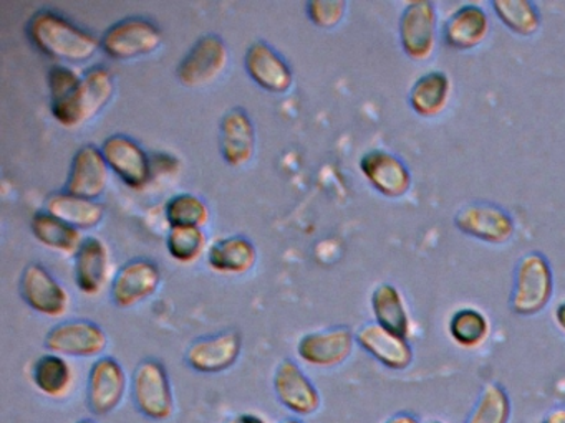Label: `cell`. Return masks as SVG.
Returning <instances> with one entry per match:
<instances>
[{
    "mask_svg": "<svg viewBox=\"0 0 565 423\" xmlns=\"http://www.w3.org/2000/svg\"><path fill=\"white\" fill-rule=\"evenodd\" d=\"M51 112L58 124L81 128L100 115L115 93V78L105 66H92L84 75L64 65H54L47 73Z\"/></svg>",
    "mask_w": 565,
    "mask_h": 423,
    "instance_id": "6da1fadb",
    "label": "cell"
},
{
    "mask_svg": "<svg viewBox=\"0 0 565 423\" xmlns=\"http://www.w3.org/2000/svg\"><path fill=\"white\" fill-rule=\"evenodd\" d=\"M32 45L52 59L85 63L102 48L100 39L88 30L75 25L67 17L54 10H39L25 26Z\"/></svg>",
    "mask_w": 565,
    "mask_h": 423,
    "instance_id": "7a4b0ae2",
    "label": "cell"
},
{
    "mask_svg": "<svg viewBox=\"0 0 565 423\" xmlns=\"http://www.w3.org/2000/svg\"><path fill=\"white\" fill-rule=\"evenodd\" d=\"M554 296V271L551 261L537 250L519 258L512 276L509 307L518 316L531 317L542 313Z\"/></svg>",
    "mask_w": 565,
    "mask_h": 423,
    "instance_id": "3957f363",
    "label": "cell"
},
{
    "mask_svg": "<svg viewBox=\"0 0 565 423\" xmlns=\"http://www.w3.org/2000/svg\"><path fill=\"white\" fill-rule=\"evenodd\" d=\"M131 400L145 419L167 422L174 413V393L167 367L157 359H145L134 370Z\"/></svg>",
    "mask_w": 565,
    "mask_h": 423,
    "instance_id": "277c9868",
    "label": "cell"
},
{
    "mask_svg": "<svg viewBox=\"0 0 565 423\" xmlns=\"http://www.w3.org/2000/svg\"><path fill=\"white\" fill-rule=\"evenodd\" d=\"M102 50L111 59L141 58L151 55L163 43V32L157 23L143 17H128L114 23L100 39Z\"/></svg>",
    "mask_w": 565,
    "mask_h": 423,
    "instance_id": "5b68a950",
    "label": "cell"
},
{
    "mask_svg": "<svg viewBox=\"0 0 565 423\" xmlns=\"http://www.w3.org/2000/svg\"><path fill=\"white\" fill-rule=\"evenodd\" d=\"M452 221L466 237L489 245L508 243L515 234L514 217L494 202H469L456 210Z\"/></svg>",
    "mask_w": 565,
    "mask_h": 423,
    "instance_id": "8992f818",
    "label": "cell"
},
{
    "mask_svg": "<svg viewBox=\"0 0 565 423\" xmlns=\"http://www.w3.org/2000/svg\"><path fill=\"white\" fill-rule=\"evenodd\" d=\"M399 45L415 62L433 55L438 39V10L428 0H413L405 6L398 22Z\"/></svg>",
    "mask_w": 565,
    "mask_h": 423,
    "instance_id": "52a82bcc",
    "label": "cell"
},
{
    "mask_svg": "<svg viewBox=\"0 0 565 423\" xmlns=\"http://www.w3.org/2000/svg\"><path fill=\"white\" fill-rule=\"evenodd\" d=\"M230 63V48L221 36H201L177 68L181 85L186 88H203L216 82Z\"/></svg>",
    "mask_w": 565,
    "mask_h": 423,
    "instance_id": "ba28073f",
    "label": "cell"
},
{
    "mask_svg": "<svg viewBox=\"0 0 565 423\" xmlns=\"http://www.w3.org/2000/svg\"><path fill=\"white\" fill-rule=\"evenodd\" d=\"M128 377L115 357H98L87 379V405L95 416L114 413L124 402Z\"/></svg>",
    "mask_w": 565,
    "mask_h": 423,
    "instance_id": "9c48e42d",
    "label": "cell"
},
{
    "mask_svg": "<svg viewBox=\"0 0 565 423\" xmlns=\"http://www.w3.org/2000/svg\"><path fill=\"white\" fill-rule=\"evenodd\" d=\"M107 346V333L88 319L65 321L52 327L45 336V347L62 357H98Z\"/></svg>",
    "mask_w": 565,
    "mask_h": 423,
    "instance_id": "30bf717a",
    "label": "cell"
},
{
    "mask_svg": "<svg viewBox=\"0 0 565 423\" xmlns=\"http://www.w3.org/2000/svg\"><path fill=\"white\" fill-rule=\"evenodd\" d=\"M105 161L111 172L135 191L147 187L153 177V161L135 139L114 134L102 144Z\"/></svg>",
    "mask_w": 565,
    "mask_h": 423,
    "instance_id": "8fae6325",
    "label": "cell"
},
{
    "mask_svg": "<svg viewBox=\"0 0 565 423\" xmlns=\"http://www.w3.org/2000/svg\"><path fill=\"white\" fill-rule=\"evenodd\" d=\"M355 344L356 336L350 327H329L300 337L297 356L309 366L332 369L349 360Z\"/></svg>",
    "mask_w": 565,
    "mask_h": 423,
    "instance_id": "7c38bea8",
    "label": "cell"
},
{
    "mask_svg": "<svg viewBox=\"0 0 565 423\" xmlns=\"http://www.w3.org/2000/svg\"><path fill=\"white\" fill-rule=\"evenodd\" d=\"M273 383L280 405L294 415L310 416L319 412L322 397L299 364L290 359L282 360L276 367Z\"/></svg>",
    "mask_w": 565,
    "mask_h": 423,
    "instance_id": "4fadbf2b",
    "label": "cell"
},
{
    "mask_svg": "<svg viewBox=\"0 0 565 423\" xmlns=\"http://www.w3.org/2000/svg\"><path fill=\"white\" fill-rule=\"evenodd\" d=\"M360 171L369 184L386 198H402L413 185L412 171L399 155L373 149L360 159Z\"/></svg>",
    "mask_w": 565,
    "mask_h": 423,
    "instance_id": "5bb4252c",
    "label": "cell"
},
{
    "mask_svg": "<svg viewBox=\"0 0 565 423\" xmlns=\"http://www.w3.org/2000/svg\"><path fill=\"white\" fill-rule=\"evenodd\" d=\"M243 352V336L237 330H223L201 337L188 347L184 362L200 373H221L230 370Z\"/></svg>",
    "mask_w": 565,
    "mask_h": 423,
    "instance_id": "9a60e30c",
    "label": "cell"
},
{
    "mask_svg": "<svg viewBox=\"0 0 565 423\" xmlns=\"http://www.w3.org/2000/svg\"><path fill=\"white\" fill-rule=\"evenodd\" d=\"M21 296L31 310L42 316L62 317L71 307L67 291L41 263L25 268L21 278Z\"/></svg>",
    "mask_w": 565,
    "mask_h": 423,
    "instance_id": "2e32d148",
    "label": "cell"
},
{
    "mask_svg": "<svg viewBox=\"0 0 565 423\" xmlns=\"http://www.w3.org/2000/svg\"><path fill=\"white\" fill-rule=\"evenodd\" d=\"M161 283V271L153 261L138 258L128 261L111 281V300L121 310L137 306L157 293Z\"/></svg>",
    "mask_w": 565,
    "mask_h": 423,
    "instance_id": "e0dca14e",
    "label": "cell"
},
{
    "mask_svg": "<svg viewBox=\"0 0 565 423\" xmlns=\"http://www.w3.org/2000/svg\"><path fill=\"white\" fill-rule=\"evenodd\" d=\"M108 171L110 167L102 149L94 144L82 145L72 159L65 192L88 200H97L107 191Z\"/></svg>",
    "mask_w": 565,
    "mask_h": 423,
    "instance_id": "ac0fdd59",
    "label": "cell"
},
{
    "mask_svg": "<svg viewBox=\"0 0 565 423\" xmlns=\"http://www.w3.org/2000/svg\"><path fill=\"white\" fill-rule=\"evenodd\" d=\"M356 344L366 354L379 360L390 370L408 369L415 359L412 344L406 337L398 336L376 323H366L356 330Z\"/></svg>",
    "mask_w": 565,
    "mask_h": 423,
    "instance_id": "d6986e66",
    "label": "cell"
},
{
    "mask_svg": "<svg viewBox=\"0 0 565 423\" xmlns=\"http://www.w3.org/2000/svg\"><path fill=\"white\" fill-rule=\"evenodd\" d=\"M491 30L486 10L478 3H465L443 22L441 39L449 48L468 52L484 42Z\"/></svg>",
    "mask_w": 565,
    "mask_h": 423,
    "instance_id": "ffe728a7",
    "label": "cell"
},
{
    "mask_svg": "<svg viewBox=\"0 0 565 423\" xmlns=\"http://www.w3.org/2000/svg\"><path fill=\"white\" fill-rule=\"evenodd\" d=\"M244 65L250 79L266 91L282 95L292 86V69L289 68L286 59L266 42H254L247 48Z\"/></svg>",
    "mask_w": 565,
    "mask_h": 423,
    "instance_id": "44dd1931",
    "label": "cell"
},
{
    "mask_svg": "<svg viewBox=\"0 0 565 423\" xmlns=\"http://www.w3.org/2000/svg\"><path fill=\"white\" fill-rule=\"evenodd\" d=\"M111 260L105 241L87 237L75 253V284L87 296H97L110 280Z\"/></svg>",
    "mask_w": 565,
    "mask_h": 423,
    "instance_id": "7402d4cb",
    "label": "cell"
},
{
    "mask_svg": "<svg viewBox=\"0 0 565 423\" xmlns=\"http://www.w3.org/2000/svg\"><path fill=\"white\" fill-rule=\"evenodd\" d=\"M221 154L231 167H243L256 152V129L244 109L224 115L220 132Z\"/></svg>",
    "mask_w": 565,
    "mask_h": 423,
    "instance_id": "603a6c76",
    "label": "cell"
},
{
    "mask_svg": "<svg viewBox=\"0 0 565 423\" xmlns=\"http://www.w3.org/2000/svg\"><path fill=\"white\" fill-rule=\"evenodd\" d=\"M451 88V78L448 73L441 69L423 73L409 88V106L422 118H436L448 106Z\"/></svg>",
    "mask_w": 565,
    "mask_h": 423,
    "instance_id": "cb8c5ba5",
    "label": "cell"
},
{
    "mask_svg": "<svg viewBox=\"0 0 565 423\" xmlns=\"http://www.w3.org/2000/svg\"><path fill=\"white\" fill-rule=\"evenodd\" d=\"M45 210L81 231L97 227L105 217V207L100 202L77 197L65 191L49 195Z\"/></svg>",
    "mask_w": 565,
    "mask_h": 423,
    "instance_id": "d4e9b609",
    "label": "cell"
},
{
    "mask_svg": "<svg viewBox=\"0 0 565 423\" xmlns=\"http://www.w3.org/2000/svg\"><path fill=\"white\" fill-rule=\"evenodd\" d=\"M372 313L375 323L408 339L412 319L402 291L392 283H382L372 293Z\"/></svg>",
    "mask_w": 565,
    "mask_h": 423,
    "instance_id": "484cf974",
    "label": "cell"
},
{
    "mask_svg": "<svg viewBox=\"0 0 565 423\" xmlns=\"http://www.w3.org/2000/svg\"><path fill=\"white\" fill-rule=\"evenodd\" d=\"M256 261V247L239 235L221 238L207 250V263L217 273L244 274L253 270Z\"/></svg>",
    "mask_w": 565,
    "mask_h": 423,
    "instance_id": "4316f807",
    "label": "cell"
},
{
    "mask_svg": "<svg viewBox=\"0 0 565 423\" xmlns=\"http://www.w3.org/2000/svg\"><path fill=\"white\" fill-rule=\"evenodd\" d=\"M32 382L39 392L49 399H62L71 392L74 370L65 357L58 354H44L32 367Z\"/></svg>",
    "mask_w": 565,
    "mask_h": 423,
    "instance_id": "83f0119b",
    "label": "cell"
},
{
    "mask_svg": "<svg viewBox=\"0 0 565 423\" xmlns=\"http://www.w3.org/2000/svg\"><path fill=\"white\" fill-rule=\"evenodd\" d=\"M32 234L44 247L65 254L77 253L85 238L82 231L54 217L47 210L38 212L31 220Z\"/></svg>",
    "mask_w": 565,
    "mask_h": 423,
    "instance_id": "f1b7e54d",
    "label": "cell"
},
{
    "mask_svg": "<svg viewBox=\"0 0 565 423\" xmlns=\"http://www.w3.org/2000/svg\"><path fill=\"white\" fill-rule=\"evenodd\" d=\"M489 6L515 35L534 36L541 30V10L531 0H492Z\"/></svg>",
    "mask_w": 565,
    "mask_h": 423,
    "instance_id": "f546056e",
    "label": "cell"
},
{
    "mask_svg": "<svg viewBox=\"0 0 565 423\" xmlns=\"http://www.w3.org/2000/svg\"><path fill=\"white\" fill-rule=\"evenodd\" d=\"M491 324L488 316L476 307H461L449 317L448 333L452 343L462 349H476L488 339Z\"/></svg>",
    "mask_w": 565,
    "mask_h": 423,
    "instance_id": "4dcf8cb0",
    "label": "cell"
},
{
    "mask_svg": "<svg viewBox=\"0 0 565 423\" xmlns=\"http://www.w3.org/2000/svg\"><path fill=\"white\" fill-rule=\"evenodd\" d=\"M511 412L508 390L499 382H489L479 392L466 423H509Z\"/></svg>",
    "mask_w": 565,
    "mask_h": 423,
    "instance_id": "1f68e13d",
    "label": "cell"
},
{
    "mask_svg": "<svg viewBox=\"0 0 565 423\" xmlns=\"http://www.w3.org/2000/svg\"><path fill=\"white\" fill-rule=\"evenodd\" d=\"M164 215H167V220L171 228H203L211 218L210 207H207L206 202L193 194L174 195L168 202Z\"/></svg>",
    "mask_w": 565,
    "mask_h": 423,
    "instance_id": "d6a6232c",
    "label": "cell"
},
{
    "mask_svg": "<svg viewBox=\"0 0 565 423\" xmlns=\"http://www.w3.org/2000/svg\"><path fill=\"white\" fill-rule=\"evenodd\" d=\"M206 235L203 228H171L168 234L167 247L171 257L180 263H193L206 251Z\"/></svg>",
    "mask_w": 565,
    "mask_h": 423,
    "instance_id": "836d02e7",
    "label": "cell"
},
{
    "mask_svg": "<svg viewBox=\"0 0 565 423\" xmlns=\"http://www.w3.org/2000/svg\"><path fill=\"white\" fill-rule=\"evenodd\" d=\"M307 13L313 25L319 29H335L347 13V2L343 0H312L307 3Z\"/></svg>",
    "mask_w": 565,
    "mask_h": 423,
    "instance_id": "e575fe53",
    "label": "cell"
},
{
    "mask_svg": "<svg viewBox=\"0 0 565 423\" xmlns=\"http://www.w3.org/2000/svg\"><path fill=\"white\" fill-rule=\"evenodd\" d=\"M383 423H422L418 416L412 412H398L395 415L390 416Z\"/></svg>",
    "mask_w": 565,
    "mask_h": 423,
    "instance_id": "d590c367",
    "label": "cell"
},
{
    "mask_svg": "<svg viewBox=\"0 0 565 423\" xmlns=\"http://www.w3.org/2000/svg\"><path fill=\"white\" fill-rule=\"evenodd\" d=\"M541 423H565V406L548 410Z\"/></svg>",
    "mask_w": 565,
    "mask_h": 423,
    "instance_id": "8d00e7d4",
    "label": "cell"
},
{
    "mask_svg": "<svg viewBox=\"0 0 565 423\" xmlns=\"http://www.w3.org/2000/svg\"><path fill=\"white\" fill-rule=\"evenodd\" d=\"M226 423H266V420L256 413H239V415L231 416Z\"/></svg>",
    "mask_w": 565,
    "mask_h": 423,
    "instance_id": "74e56055",
    "label": "cell"
},
{
    "mask_svg": "<svg viewBox=\"0 0 565 423\" xmlns=\"http://www.w3.org/2000/svg\"><path fill=\"white\" fill-rule=\"evenodd\" d=\"M554 323L565 334V300L554 307Z\"/></svg>",
    "mask_w": 565,
    "mask_h": 423,
    "instance_id": "f35d334b",
    "label": "cell"
},
{
    "mask_svg": "<svg viewBox=\"0 0 565 423\" xmlns=\"http://www.w3.org/2000/svg\"><path fill=\"white\" fill-rule=\"evenodd\" d=\"M279 423H303L302 420L297 419V416H287V419L280 420Z\"/></svg>",
    "mask_w": 565,
    "mask_h": 423,
    "instance_id": "ab89813d",
    "label": "cell"
},
{
    "mask_svg": "<svg viewBox=\"0 0 565 423\" xmlns=\"http://www.w3.org/2000/svg\"><path fill=\"white\" fill-rule=\"evenodd\" d=\"M75 423H98L97 420H94V419H82V420H78V422H75Z\"/></svg>",
    "mask_w": 565,
    "mask_h": 423,
    "instance_id": "60d3db41",
    "label": "cell"
},
{
    "mask_svg": "<svg viewBox=\"0 0 565 423\" xmlns=\"http://www.w3.org/2000/svg\"><path fill=\"white\" fill-rule=\"evenodd\" d=\"M426 423H445V422H441V420H429V422H426Z\"/></svg>",
    "mask_w": 565,
    "mask_h": 423,
    "instance_id": "b9f144b4",
    "label": "cell"
}]
</instances>
